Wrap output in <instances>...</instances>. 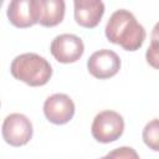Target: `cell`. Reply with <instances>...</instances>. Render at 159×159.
Instances as JSON below:
<instances>
[{"label":"cell","instance_id":"1","mask_svg":"<svg viewBox=\"0 0 159 159\" xmlns=\"http://www.w3.org/2000/svg\"><path fill=\"white\" fill-rule=\"evenodd\" d=\"M104 31L108 41L122 46L127 51L140 48L147 36L143 25H140L135 16L125 9L116 10L111 15Z\"/></svg>","mask_w":159,"mask_h":159},{"label":"cell","instance_id":"2","mask_svg":"<svg viewBox=\"0 0 159 159\" xmlns=\"http://www.w3.org/2000/svg\"><path fill=\"white\" fill-rule=\"evenodd\" d=\"M10 72L14 78L31 87H39L50 81L52 67L45 57L34 52H27L16 56L12 60Z\"/></svg>","mask_w":159,"mask_h":159},{"label":"cell","instance_id":"3","mask_svg":"<svg viewBox=\"0 0 159 159\" xmlns=\"http://www.w3.org/2000/svg\"><path fill=\"white\" fill-rule=\"evenodd\" d=\"M124 130L123 117L111 109L99 112L91 127V133L93 138L99 143H111L117 140Z\"/></svg>","mask_w":159,"mask_h":159},{"label":"cell","instance_id":"4","mask_svg":"<svg viewBox=\"0 0 159 159\" xmlns=\"http://www.w3.org/2000/svg\"><path fill=\"white\" fill-rule=\"evenodd\" d=\"M32 124L30 119L21 113L9 114L1 127L2 138L12 147H21L30 142L32 138Z\"/></svg>","mask_w":159,"mask_h":159},{"label":"cell","instance_id":"5","mask_svg":"<svg viewBox=\"0 0 159 159\" xmlns=\"http://www.w3.org/2000/svg\"><path fill=\"white\" fill-rule=\"evenodd\" d=\"M50 51L58 62L73 63L82 57L84 45L82 39L73 34H61L52 40Z\"/></svg>","mask_w":159,"mask_h":159},{"label":"cell","instance_id":"6","mask_svg":"<svg viewBox=\"0 0 159 159\" xmlns=\"http://www.w3.org/2000/svg\"><path fill=\"white\" fill-rule=\"evenodd\" d=\"M88 72L99 80H106L116 76L120 68L119 56L108 48H102L93 52L87 61Z\"/></svg>","mask_w":159,"mask_h":159},{"label":"cell","instance_id":"7","mask_svg":"<svg viewBox=\"0 0 159 159\" xmlns=\"http://www.w3.org/2000/svg\"><path fill=\"white\" fill-rule=\"evenodd\" d=\"M43 113L53 124H66L75 116V103L65 93H55L43 103Z\"/></svg>","mask_w":159,"mask_h":159},{"label":"cell","instance_id":"8","mask_svg":"<svg viewBox=\"0 0 159 159\" xmlns=\"http://www.w3.org/2000/svg\"><path fill=\"white\" fill-rule=\"evenodd\" d=\"M6 14L14 26L30 27L39 22V0H12Z\"/></svg>","mask_w":159,"mask_h":159},{"label":"cell","instance_id":"9","mask_svg":"<svg viewBox=\"0 0 159 159\" xmlns=\"http://www.w3.org/2000/svg\"><path fill=\"white\" fill-rule=\"evenodd\" d=\"M75 20L87 29L96 27L104 14V4L101 0H75Z\"/></svg>","mask_w":159,"mask_h":159},{"label":"cell","instance_id":"10","mask_svg":"<svg viewBox=\"0 0 159 159\" xmlns=\"http://www.w3.org/2000/svg\"><path fill=\"white\" fill-rule=\"evenodd\" d=\"M63 0H39V24L45 27L58 25L65 16Z\"/></svg>","mask_w":159,"mask_h":159},{"label":"cell","instance_id":"11","mask_svg":"<svg viewBox=\"0 0 159 159\" xmlns=\"http://www.w3.org/2000/svg\"><path fill=\"white\" fill-rule=\"evenodd\" d=\"M142 138L149 149L159 152V119L158 118L145 124L142 133Z\"/></svg>","mask_w":159,"mask_h":159},{"label":"cell","instance_id":"12","mask_svg":"<svg viewBox=\"0 0 159 159\" xmlns=\"http://www.w3.org/2000/svg\"><path fill=\"white\" fill-rule=\"evenodd\" d=\"M145 58L153 68L159 70V42L150 41V45L145 52Z\"/></svg>","mask_w":159,"mask_h":159},{"label":"cell","instance_id":"13","mask_svg":"<svg viewBox=\"0 0 159 159\" xmlns=\"http://www.w3.org/2000/svg\"><path fill=\"white\" fill-rule=\"evenodd\" d=\"M150 41H157L159 42V21L154 25L153 30H152V40Z\"/></svg>","mask_w":159,"mask_h":159},{"label":"cell","instance_id":"14","mask_svg":"<svg viewBox=\"0 0 159 159\" xmlns=\"http://www.w3.org/2000/svg\"><path fill=\"white\" fill-rule=\"evenodd\" d=\"M99 159H117L113 154H111V153H108L107 155H104V157H102V158H99Z\"/></svg>","mask_w":159,"mask_h":159}]
</instances>
